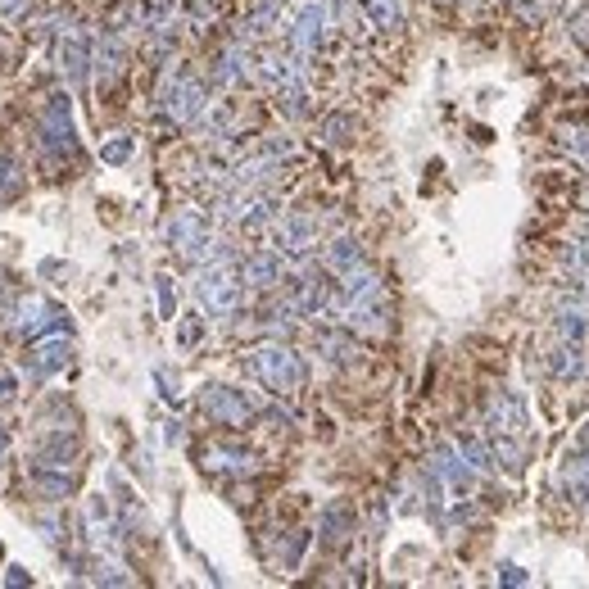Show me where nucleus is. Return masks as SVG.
Listing matches in <instances>:
<instances>
[{"instance_id": "obj_1", "label": "nucleus", "mask_w": 589, "mask_h": 589, "mask_svg": "<svg viewBox=\"0 0 589 589\" xmlns=\"http://www.w3.org/2000/svg\"><path fill=\"white\" fill-rule=\"evenodd\" d=\"M254 367H259V377H263L272 390H281V395L300 386V358H294L290 349H281V345H268V349H259Z\"/></svg>"}, {"instance_id": "obj_2", "label": "nucleus", "mask_w": 589, "mask_h": 589, "mask_svg": "<svg viewBox=\"0 0 589 589\" xmlns=\"http://www.w3.org/2000/svg\"><path fill=\"white\" fill-rule=\"evenodd\" d=\"M200 294H204V304L213 313H232L236 309V294H241V281H236V272L227 263H218V268H209L200 277Z\"/></svg>"}, {"instance_id": "obj_3", "label": "nucleus", "mask_w": 589, "mask_h": 589, "mask_svg": "<svg viewBox=\"0 0 589 589\" xmlns=\"http://www.w3.org/2000/svg\"><path fill=\"white\" fill-rule=\"evenodd\" d=\"M490 417H494V431H522V404L512 399V395H503V399H494V408H490Z\"/></svg>"}, {"instance_id": "obj_4", "label": "nucleus", "mask_w": 589, "mask_h": 589, "mask_svg": "<svg viewBox=\"0 0 589 589\" xmlns=\"http://www.w3.org/2000/svg\"><path fill=\"white\" fill-rule=\"evenodd\" d=\"M567 485H571V494L589 499V458H571V467H567Z\"/></svg>"}, {"instance_id": "obj_5", "label": "nucleus", "mask_w": 589, "mask_h": 589, "mask_svg": "<svg viewBox=\"0 0 589 589\" xmlns=\"http://www.w3.org/2000/svg\"><path fill=\"white\" fill-rule=\"evenodd\" d=\"M367 10H372V19H377L381 28H395V23H399V5H395V0H367Z\"/></svg>"}, {"instance_id": "obj_6", "label": "nucleus", "mask_w": 589, "mask_h": 589, "mask_svg": "<svg viewBox=\"0 0 589 589\" xmlns=\"http://www.w3.org/2000/svg\"><path fill=\"white\" fill-rule=\"evenodd\" d=\"M245 277H254V286H272V277H277V263L263 254V259H254V263L245 268Z\"/></svg>"}]
</instances>
